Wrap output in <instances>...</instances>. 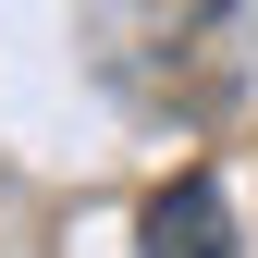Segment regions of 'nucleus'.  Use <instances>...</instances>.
Returning a JSON list of instances; mask_svg holds the SVG:
<instances>
[{"instance_id": "f257e3e1", "label": "nucleus", "mask_w": 258, "mask_h": 258, "mask_svg": "<svg viewBox=\"0 0 258 258\" xmlns=\"http://www.w3.org/2000/svg\"><path fill=\"white\" fill-rule=\"evenodd\" d=\"M86 61L111 99L160 123H209L246 86V13L234 0H86Z\"/></svg>"}, {"instance_id": "f03ea898", "label": "nucleus", "mask_w": 258, "mask_h": 258, "mask_svg": "<svg viewBox=\"0 0 258 258\" xmlns=\"http://www.w3.org/2000/svg\"><path fill=\"white\" fill-rule=\"evenodd\" d=\"M136 258H246V246H234V197H221L209 172H172V184L136 209Z\"/></svg>"}]
</instances>
